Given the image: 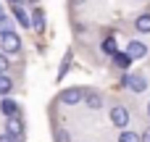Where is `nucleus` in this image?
<instances>
[{"label":"nucleus","instance_id":"1","mask_svg":"<svg viewBox=\"0 0 150 142\" xmlns=\"http://www.w3.org/2000/svg\"><path fill=\"white\" fill-rule=\"evenodd\" d=\"M111 124L116 126V129H127L129 124H132V113H129V108L127 105H113L111 108Z\"/></svg>","mask_w":150,"mask_h":142},{"label":"nucleus","instance_id":"2","mask_svg":"<svg viewBox=\"0 0 150 142\" xmlns=\"http://www.w3.org/2000/svg\"><path fill=\"white\" fill-rule=\"evenodd\" d=\"M84 92L87 90H82V87H69L58 95V103L61 105H79V103H84Z\"/></svg>","mask_w":150,"mask_h":142},{"label":"nucleus","instance_id":"3","mask_svg":"<svg viewBox=\"0 0 150 142\" xmlns=\"http://www.w3.org/2000/svg\"><path fill=\"white\" fill-rule=\"evenodd\" d=\"M0 47H3L5 55H8V53H18V50H21V37H18L16 32H8V34L0 37Z\"/></svg>","mask_w":150,"mask_h":142},{"label":"nucleus","instance_id":"4","mask_svg":"<svg viewBox=\"0 0 150 142\" xmlns=\"http://www.w3.org/2000/svg\"><path fill=\"white\" fill-rule=\"evenodd\" d=\"M148 87H150V82H148L145 74H129V87H127V90H132V92L140 95V92H145Z\"/></svg>","mask_w":150,"mask_h":142},{"label":"nucleus","instance_id":"5","mask_svg":"<svg viewBox=\"0 0 150 142\" xmlns=\"http://www.w3.org/2000/svg\"><path fill=\"white\" fill-rule=\"evenodd\" d=\"M127 53H129L134 61H140V58H145V55H148V45H145L142 40H132V42L127 45Z\"/></svg>","mask_w":150,"mask_h":142},{"label":"nucleus","instance_id":"6","mask_svg":"<svg viewBox=\"0 0 150 142\" xmlns=\"http://www.w3.org/2000/svg\"><path fill=\"white\" fill-rule=\"evenodd\" d=\"M84 105L92 108V111L103 108V95H100L98 90H87V92H84Z\"/></svg>","mask_w":150,"mask_h":142},{"label":"nucleus","instance_id":"7","mask_svg":"<svg viewBox=\"0 0 150 142\" xmlns=\"http://www.w3.org/2000/svg\"><path fill=\"white\" fill-rule=\"evenodd\" d=\"M0 113H3L5 119L18 116V103H16V100H11V97H3V100H0Z\"/></svg>","mask_w":150,"mask_h":142},{"label":"nucleus","instance_id":"8","mask_svg":"<svg viewBox=\"0 0 150 142\" xmlns=\"http://www.w3.org/2000/svg\"><path fill=\"white\" fill-rule=\"evenodd\" d=\"M5 132L13 134V137H21V134H24V121H21L18 116H11V119L5 121Z\"/></svg>","mask_w":150,"mask_h":142},{"label":"nucleus","instance_id":"9","mask_svg":"<svg viewBox=\"0 0 150 142\" xmlns=\"http://www.w3.org/2000/svg\"><path fill=\"white\" fill-rule=\"evenodd\" d=\"M132 61H134V58H132L129 53H121V50L113 55V66H116V69H121V71H127V69L132 66Z\"/></svg>","mask_w":150,"mask_h":142},{"label":"nucleus","instance_id":"10","mask_svg":"<svg viewBox=\"0 0 150 142\" xmlns=\"http://www.w3.org/2000/svg\"><path fill=\"white\" fill-rule=\"evenodd\" d=\"M134 29H137L140 34H150V11L148 13H140V16L134 18Z\"/></svg>","mask_w":150,"mask_h":142},{"label":"nucleus","instance_id":"11","mask_svg":"<svg viewBox=\"0 0 150 142\" xmlns=\"http://www.w3.org/2000/svg\"><path fill=\"white\" fill-rule=\"evenodd\" d=\"M13 18H16V21L21 24V26H32V16H26V11H24V8H21L18 3L13 5Z\"/></svg>","mask_w":150,"mask_h":142},{"label":"nucleus","instance_id":"12","mask_svg":"<svg viewBox=\"0 0 150 142\" xmlns=\"http://www.w3.org/2000/svg\"><path fill=\"white\" fill-rule=\"evenodd\" d=\"M32 26H34L37 32H45V11H42V8H34V11H32Z\"/></svg>","mask_w":150,"mask_h":142},{"label":"nucleus","instance_id":"13","mask_svg":"<svg viewBox=\"0 0 150 142\" xmlns=\"http://www.w3.org/2000/svg\"><path fill=\"white\" fill-rule=\"evenodd\" d=\"M100 47H103V53H105V55H111V58L119 53V47H116V37H105V40L100 42Z\"/></svg>","mask_w":150,"mask_h":142},{"label":"nucleus","instance_id":"14","mask_svg":"<svg viewBox=\"0 0 150 142\" xmlns=\"http://www.w3.org/2000/svg\"><path fill=\"white\" fill-rule=\"evenodd\" d=\"M13 87H16L13 76H8V74H0V95H8V92H13Z\"/></svg>","mask_w":150,"mask_h":142},{"label":"nucleus","instance_id":"15","mask_svg":"<svg viewBox=\"0 0 150 142\" xmlns=\"http://www.w3.org/2000/svg\"><path fill=\"white\" fill-rule=\"evenodd\" d=\"M71 58H74V53L71 50H66V55H63V63H61V69H58V82L69 74V69H71Z\"/></svg>","mask_w":150,"mask_h":142},{"label":"nucleus","instance_id":"16","mask_svg":"<svg viewBox=\"0 0 150 142\" xmlns=\"http://www.w3.org/2000/svg\"><path fill=\"white\" fill-rule=\"evenodd\" d=\"M119 142H142V134H137V132H129V129H124V132L119 134Z\"/></svg>","mask_w":150,"mask_h":142},{"label":"nucleus","instance_id":"17","mask_svg":"<svg viewBox=\"0 0 150 142\" xmlns=\"http://www.w3.org/2000/svg\"><path fill=\"white\" fill-rule=\"evenodd\" d=\"M53 140L55 142H71V137H69V132H66L63 126H55V129H53Z\"/></svg>","mask_w":150,"mask_h":142},{"label":"nucleus","instance_id":"18","mask_svg":"<svg viewBox=\"0 0 150 142\" xmlns=\"http://www.w3.org/2000/svg\"><path fill=\"white\" fill-rule=\"evenodd\" d=\"M8 32H13V24H11V18H5V16H3V18H0V37H3V34H8Z\"/></svg>","mask_w":150,"mask_h":142},{"label":"nucleus","instance_id":"19","mask_svg":"<svg viewBox=\"0 0 150 142\" xmlns=\"http://www.w3.org/2000/svg\"><path fill=\"white\" fill-rule=\"evenodd\" d=\"M5 71H8V55L0 53V74H5Z\"/></svg>","mask_w":150,"mask_h":142},{"label":"nucleus","instance_id":"20","mask_svg":"<svg viewBox=\"0 0 150 142\" xmlns=\"http://www.w3.org/2000/svg\"><path fill=\"white\" fill-rule=\"evenodd\" d=\"M0 142H18V137H13V134L3 132V134H0Z\"/></svg>","mask_w":150,"mask_h":142},{"label":"nucleus","instance_id":"21","mask_svg":"<svg viewBox=\"0 0 150 142\" xmlns=\"http://www.w3.org/2000/svg\"><path fill=\"white\" fill-rule=\"evenodd\" d=\"M142 142H150V126L145 129V132H142Z\"/></svg>","mask_w":150,"mask_h":142},{"label":"nucleus","instance_id":"22","mask_svg":"<svg viewBox=\"0 0 150 142\" xmlns=\"http://www.w3.org/2000/svg\"><path fill=\"white\" fill-rule=\"evenodd\" d=\"M3 16H5V8H3V3H0V18H3Z\"/></svg>","mask_w":150,"mask_h":142},{"label":"nucleus","instance_id":"23","mask_svg":"<svg viewBox=\"0 0 150 142\" xmlns=\"http://www.w3.org/2000/svg\"><path fill=\"white\" fill-rule=\"evenodd\" d=\"M71 3H76V5H82V3H87V0H71Z\"/></svg>","mask_w":150,"mask_h":142},{"label":"nucleus","instance_id":"24","mask_svg":"<svg viewBox=\"0 0 150 142\" xmlns=\"http://www.w3.org/2000/svg\"><path fill=\"white\" fill-rule=\"evenodd\" d=\"M148 119H150V103H148Z\"/></svg>","mask_w":150,"mask_h":142},{"label":"nucleus","instance_id":"25","mask_svg":"<svg viewBox=\"0 0 150 142\" xmlns=\"http://www.w3.org/2000/svg\"><path fill=\"white\" fill-rule=\"evenodd\" d=\"M13 3H18V5H21V3H24V0H13Z\"/></svg>","mask_w":150,"mask_h":142},{"label":"nucleus","instance_id":"26","mask_svg":"<svg viewBox=\"0 0 150 142\" xmlns=\"http://www.w3.org/2000/svg\"><path fill=\"white\" fill-rule=\"evenodd\" d=\"M8 3H13V0H8Z\"/></svg>","mask_w":150,"mask_h":142}]
</instances>
